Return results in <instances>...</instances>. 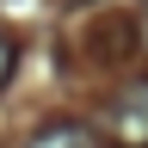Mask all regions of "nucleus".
Returning a JSON list of instances; mask_svg holds the SVG:
<instances>
[{"label":"nucleus","instance_id":"obj_4","mask_svg":"<svg viewBox=\"0 0 148 148\" xmlns=\"http://www.w3.org/2000/svg\"><path fill=\"white\" fill-rule=\"evenodd\" d=\"M142 49H148V6H142Z\"/></svg>","mask_w":148,"mask_h":148},{"label":"nucleus","instance_id":"obj_3","mask_svg":"<svg viewBox=\"0 0 148 148\" xmlns=\"http://www.w3.org/2000/svg\"><path fill=\"white\" fill-rule=\"evenodd\" d=\"M12 68H18V43L6 31H0V92H6V80H12Z\"/></svg>","mask_w":148,"mask_h":148},{"label":"nucleus","instance_id":"obj_1","mask_svg":"<svg viewBox=\"0 0 148 148\" xmlns=\"http://www.w3.org/2000/svg\"><path fill=\"white\" fill-rule=\"evenodd\" d=\"M111 130L123 148H148V80H130L111 105Z\"/></svg>","mask_w":148,"mask_h":148},{"label":"nucleus","instance_id":"obj_2","mask_svg":"<svg viewBox=\"0 0 148 148\" xmlns=\"http://www.w3.org/2000/svg\"><path fill=\"white\" fill-rule=\"evenodd\" d=\"M25 148H99V136H92L80 117H49L43 130H31Z\"/></svg>","mask_w":148,"mask_h":148}]
</instances>
